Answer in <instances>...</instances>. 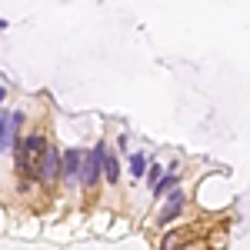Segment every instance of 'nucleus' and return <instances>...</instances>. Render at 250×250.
<instances>
[{
	"instance_id": "f257e3e1",
	"label": "nucleus",
	"mask_w": 250,
	"mask_h": 250,
	"mask_svg": "<svg viewBox=\"0 0 250 250\" xmlns=\"http://www.w3.org/2000/svg\"><path fill=\"white\" fill-rule=\"evenodd\" d=\"M104 150H107V140H97L94 150H83V160H80V177L77 184L83 187V190H94L97 184H100V157H104Z\"/></svg>"
},
{
	"instance_id": "f03ea898",
	"label": "nucleus",
	"mask_w": 250,
	"mask_h": 250,
	"mask_svg": "<svg viewBox=\"0 0 250 250\" xmlns=\"http://www.w3.org/2000/svg\"><path fill=\"white\" fill-rule=\"evenodd\" d=\"M34 177H37L40 184H54L60 177V150L54 144H47L43 147V154L37 157V164H34Z\"/></svg>"
},
{
	"instance_id": "7ed1b4c3",
	"label": "nucleus",
	"mask_w": 250,
	"mask_h": 250,
	"mask_svg": "<svg viewBox=\"0 0 250 250\" xmlns=\"http://www.w3.org/2000/svg\"><path fill=\"white\" fill-rule=\"evenodd\" d=\"M184 204H187L184 190H170V193H167V200H164V207H160V213H157V224H160V227L173 224V220L180 217V210H184Z\"/></svg>"
},
{
	"instance_id": "20e7f679",
	"label": "nucleus",
	"mask_w": 250,
	"mask_h": 250,
	"mask_svg": "<svg viewBox=\"0 0 250 250\" xmlns=\"http://www.w3.org/2000/svg\"><path fill=\"white\" fill-rule=\"evenodd\" d=\"M80 160H83V150H80V147H70V150L60 154V177H63L70 187L77 184V177H80Z\"/></svg>"
},
{
	"instance_id": "39448f33",
	"label": "nucleus",
	"mask_w": 250,
	"mask_h": 250,
	"mask_svg": "<svg viewBox=\"0 0 250 250\" xmlns=\"http://www.w3.org/2000/svg\"><path fill=\"white\" fill-rule=\"evenodd\" d=\"M23 154L30 157L34 164H37V157L43 154V147H47V134L43 130H34V134H27V137H20V144H17Z\"/></svg>"
},
{
	"instance_id": "423d86ee",
	"label": "nucleus",
	"mask_w": 250,
	"mask_h": 250,
	"mask_svg": "<svg viewBox=\"0 0 250 250\" xmlns=\"http://www.w3.org/2000/svg\"><path fill=\"white\" fill-rule=\"evenodd\" d=\"M100 173H104L110 184H117V180H120V160H117L110 150H104V157H100Z\"/></svg>"
},
{
	"instance_id": "0eeeda50",
	"label": "nucleus",
	"mask_w": 250,
	"mask_h": 250,
	"mask_svg": "<svg viewBox=\"0 0 250 250\" xmlns=\"http://www.w3.org/2000/svg\"><path fill=\"white\" fill-rule=\"evenodd\" d=\"M170 190H177V170H170V173H164L160 180L154 184V197L160 200V197H167Z\"/></svg>"
},
{
	"instance_id": "6e6552de",
	"label": "nucleus",
	"mask_w": 250,
	"mask_h": 250,
	"mask_svg": "<svg viewBox=\"0 0 250 250\" xmlns=\"http://www.w3.org/2000/svg\"><path fill=\"white\" fill-rule=\"evenodd\" d=\"M187 233H190V227H180V230H170L167 237H164V240H160V250H180V247H184L180 240H184Z\"/></svg>"
},
{
	"instance_id": "1a4fd4ad",
	"label": "nucleus",
	"mask_w": 250,
	"mask_h": 250,
	"mask_svg": "<svg viewBox=\"0 0 250 250\" xmlns=\"http://www.w3.org/2000/svg\"><path fill=\"white\" fill-rule=\"evenodd\" d=\"M147 164H150L147 154H130V173H134V177H144V173H147Z\"/></svg>"
},
{
	"instance_id": "9d476101",
	"label": "nucleus",
	"mask_w": 250,
	"mask_h": 250,
	"mask_svg": "<svg viewBox=\"0 0 250 250\" xmlns=\"http://www.w3.org/2000/svg\"><path fill=\"white\" fill-rule=\"evenodd\" d=\"M160 177H164V164H154V160H150V164H147V180H150V187H154Z\"/></svg>"
},
{
	"instance_id": "9b49d317",
	"label": "nucleus",
	"mask_w": 250,
	"mask_h": 250,
	"mask_svg": "<svg viewBox=\"0 0 250 250\" xmlns=\"http://www.w3.org/2000/svg\"><path fill=\"white\" fill-rule=\"evenodd\" d=\"M3 97H7V90H3V87H0V107H3Z\"/></svg>"
}]
</instances>
